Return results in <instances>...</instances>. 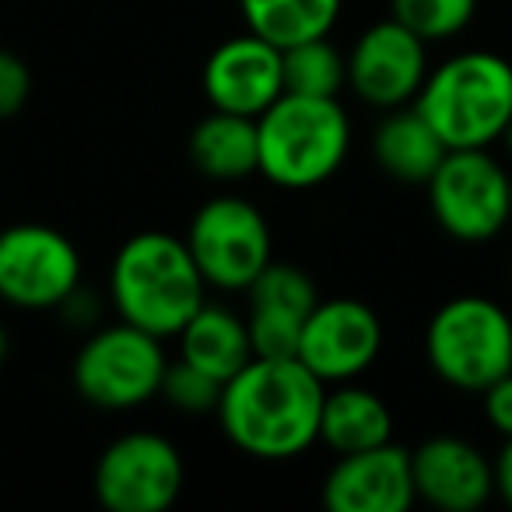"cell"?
Listing matches in <instances>:
<instances>
[{
  "instance_id": "obj_9",
  "label": "cell",
  "mask_w": 512,
  "mask_h": 512,
  "mask_svg": "<svg viewBox=\"0 0 512 512\" xmlns=\"http://www.w3.org/2000/svg\"><path fill=\"white\" fill-rule=\"evenodd\" d=\"M81 253L60 228L22 221L0 232V299L15 309H57L78 295Z\"/></svg>"
},
{
  "instance_id": "obj_3",
  "label": "cell",
  "mask_w": 512,
  "mask_h": 512,
  "mask_svg": "<svg viewBox=\"0 0 512 512\" xmlns=\"http://www.w3.org/2000/svg\"><path fill=\"white\" fill-rule=\"evenodd\" d=\"M260 176L281 190H313L337 176L351 148V123L337 99L285 92L256 116Z\"/></svg>"
},
{
  "instance_id": "obj_11",
  "label": "cell",
  "mask_w": 512,
  "mask_h": 512,
  "mask_svg": "<svg viewBox=\"0 0 512 512\" xmlns=\"http://www.w3.org/2000/svg\"><path fill=\"white\" fill-rule=\"evenodd\" d=\"M425 46V39L397 18L369 25L348 53L351 92L376 109L411 106L428 78Z\"/></svg>"
},
{
  "instance_id": "obj_7",
  "label": "cell",
  "mask_w": 512,
  "mask_h": 512,
  "mask_svg": "<svg viewBox=\"0 0 512 512\" xmlns=\"http://www.w3.org/2000/svg\"><path fill=\"white\" fill-rule=\"evenodd\" d=\"M186 246L207 288L221 292H246L256 274L274 260L271 225L264 211L235 193H221L200 204L186 228Z\"/></svg>"
},
{
  "instance_id": "obj_22",
  "label": "cell",
  "mask_w": 512,
  "mask_h": 512,
  "mask_svg": "<svg viewBox=\"0 0 512 512\" xmlns=\"http://www.w3.org/2000/svg\"><path fill=\"white\" fill-rule=\"evenodd\" d=\"M285 67V92L313 95V99H337L348 85V57L327 36L306 39L281 50Z\"/></svg>"
},
{
  "instance_id": "obj_19",
  "label": "cell",
  "mask_w": 512,
  "mask_h": 512,
  "mask_svg": "<svg viewBox=\"0 0 512 512\" xmlns=\"http://www.w3.org/2000/svg\"><path fill=\"white\" fill-rule=\"evenodd\" d=\"M320 442L337 456L393 442V414L379 393L355 383H334L323 397Z\"/></svg>"
},
{
  "instance_id": "obj_10",
  "label": "cell",
  "mask_w": 512,
  "mask_h": 512,
  "mask_svg": "<svg viewBox=\"0 0 512 512\" xmlns=\"http://www.w3.org/2000/svg\"><path fill=\"white\" fill-rule=\"evenodd\" d=\"M183 456L158 432H127L102 449L92 488L109 512H165L183 491Z\"/></svg>"
},
{
  "instance_id": "obj_18",
  "label": "cell",
  "mask_w": 512,
  "mask_h": 512,
  "mask_svg": "<svg viewBox=\"0 0 512 512\" xmlns=\"http://www.w3.org/2000/svg\"><path fill=\"white\" fill-rule=\"evenodd\" d=\"M190 162L214 183H239L260 172V137L256 120L239 113L211 109L190 134Z\"/></svg>"
},
{
  "instance_id": "obj_23",
  "label": "cell",
  "mask_w": 512,
  "mask_h": 512,
  "mask_svg": "<svg viewBox=\"0 0 512 512\" xmlns=\"http://www.w3.org/2000/svg\"><path fill=\"white\" fill-rule=\"evenodd\" d=\"M390 8V18L407 25L414 36H421L425 43H442L467 29L477 0H390Z\"/></svg>"
},
{
  "instance_id": "obj_8",
  "label": "cell",
  "mask_w": 512,
  "mask_h": 512,
  "mask_svg": "<svg viewBox=\"0 0 512 512\" xmlns=\"http://www.w3.org/2000/svg\"><path fill=\"white\" fill-rule=\"evenodd\" d=\"M428 204L446 235L488 242L512 221V172L488 148H449L428 179Z\"/></svg>"
},
{
  "instance_id": "obj_17",
  "label": "cell",
  "mask_w": 512,
  "mask_h": 512,
  "mask_svg": "<svg viewBox=\"0 0 512 512\" xmlns=\"http://www.w3.org/2000/svg\"><path fill=\"white\" fill-rule=\"evenodd\" d=\"M446 141L418 113V106L386 109V120L372 134V158L390 179L407 186H428L435 169L446 158Z\"/></svg>"
},
{
  "instance_id": "obj_6",
  "label": "cell",
  "mask_w": 512,
  "mask_h": 512,
  "mask_svg": "<svg viewBox=\"0 0 512 512\" xmlns=\"http://www.w3.org/2000/svg\"><path fill=\"white\" fill-rule=\"evenodd\" d=\"M165 358L162 337L120 320L92 334L74 355L71 379L81 400L99 411H134L162 390Z\"/></svg>"
},
{
  "instance_id": "obj_16",
  "label": "cell",
  "mask_w": 512,
  "mask_h": 512,
  "mask_svg": "<svg viewBox=\"0 0 512 512\" xmlns=\"http://www.w3.org/2000/svg\"><path fill=\"white\" fill-rule=\"evenodd\" d=\"M414 491L442 512H474L495 491V463L467 439L435 435L411 449Z\"/></svg>"
},
{
  "instance_id": "obj_14",
  "label": "cell",
  "mask_w": 512,
  "mask_h": 512,
  "mask_svg": "<svg viewBox=\"0 0 512 512\" xmlns=\"http://www.w3.org/2000/svg\"><path fill=\"white\" fill-rule=\"evenodd\" d=\"M204 95L211 109L256 120L285 95L281 50L256 32L225 39L204 64Z\"/></svg>"
},
{
  "instance_id": "obj_15",
  "label": "cell",
  "mask_w": 512,
  "mask_h": 512,
  "mask_svg": "<svg viewBox=\"0 0 512 512\" xmlns=\"http://www.w3.org/2000/svg\"><path fill=\"white\" fill-rule=\"evenodd\" d=\"M249 299V341L260 358H295L302 330L320 295L302 267L271 260L246 288Z\"/></svg>"
},
{
  "instance_id": "obj_28",
  "label": "cell",
  "mask_w": 512,
  "mask_h": 512,
  "mask_svg": "<svg viewBox=\"0 0 512 512\" xmlns=\"http://www.w3.org/2000/svg\"><path fill=\"white\" fill-rule=\"evenodd\" d=\"M4 358H8V330L0 323V365H4Z\"/></svg>"
},
{
  "instance_id": "obj_5",
  "label": "cell",
  "mask_w": 512,
  "mask_h": 512,
  "mask_svg": "<svg viewBox=\"0 0 512 512\" xmlns=\"http://www.w3.org/2000/svg\"><path fill=\"white\" fill-rule=\"evenodd\" d=\"M425 355L442 383L484 393L512 372V316L484 295L449 299L428 320Z\"/></svg>"
},
{
  "instance_id": "obj_29",
  "label": "cell",
  "mask_w": 512,
  "mask_h": 512,
  "mask_svg": "<svg viewBox=\"0 0 512 512\" xmlns=\"http://www.w3.org/2000/svg\"><path fill=\"white\" fill-rule=\"evenodd\" d=\"M498 141H505V151H509V155H512V123L502 130V137H498Z\"/></svg>"
},
{
  "instance_id": "obj_12",
  "label": "cell",
  "mask_w": 512,
  "mask_h": 512,
  "mask_svg": "<svg viewBox=\"0 0 512 512\" xmlns=\"http://www.w3.org/2000/svg\"><path fill=\"white\" fill-rule=\"evenodd\" d=\"M383 351V323L358 299L316 302L302 330L299 355L327 386L358 379Z\"/></svg>"
},
{
  "instance_id": "obj_2",
  "label": "cell",
  "mask_w": 512,
  "mask_h": 512,
  "mask_svg": "<svg viewBox=\"0 0 512 512\" xmlns=\"http://www.w3.org/2000/svg\"><path fill=\"white\" fill-rule=\"evenodd\" d=\"M116 316L155 337H176L207 302V281L186 239L137 232L120 246L109 271Z\"/></svg>"
},
{
  "instance_id": "obj_21",
  "label": "cell",
  "mask_w": 512,
  "mask_h": 512,
  "mask_svg": "<svg viewBox=\"0 0 512 512\" xmlns=\"http://www.w3.org/2000/svg\"><path fill=\"white\" fill-rule=\"evenodd\" d=\"M341 8L344 0H239L246 29L278 50L330 36Z\"/></svg>"
},
{
  "instance_id": "obj_20",
  "label": "cell",
  "mask_w": 512,
  "mask_h": 512,
  "mask_svg": "<svg viewBox=\"0 0 512 512\" xmlns=\"http://www.w3.org/2000/svg\"><path fill=\"white\" fill-rule=\"evenodd\" d=\"M179 341V358L200 365L204 372L218 376L221 383L235 376L239 369H246L253 362V341H249V323L239 313L225 306H204L190 316L183 330L176 334Z\"/></svg>"
},
{
  "instance_id": "obj_26",
  "label": "cell",
  "mask_w": 512,
  "mask_h": 512,
  "mask_svg": "<svg viewBox=\"0 0 512 512\" xmlns=\"http://www.w3.org/2000/svg\"><path fill=\"white\" fill-rule=\"evenodd\" d=\"M481 397H484V418L491 421V428L498 435H505V439H512V372L495 379Z\"/></svg>"
},
{
  "instance_id": "obj_27",
  "label": "cell",
  "mask_w": 512,
  "mask_h": 512,
  "mask_svg": "<svg viewBox=\"0 0 512 512\" xmlns=\"http://www.w3.org/2000/svg\"><path fill=\"white\" fill-rule=\"evenodd\" d=\"M495 491L505 498V505H512V439H505L495 456Z\"/></svg>"
},
{
  "instance_id": "obj_1",
  "label": "cell",
  "mask_w": 512,
  "mask_h": 512,
  "mask_svg": "<svg viewBox=\"0 0 512 512\" xmlns=\"http://www.w3.org/2000/svg\"><path fill=\"white\" fill-rule=\"evenodd\" d=\"M327 383L302 358H260L221 390L218 421L235 449L256 460H292L320 442Z\"/></svg>"
},
{
  "instance_id": "obj_4",
  "label": "cell",
  "mask_w": 512,
  "mask_h": 512,
  "mask_svg": "<svg viewBox=\"0 0 512 512\" xmlns=\"http://www.w3.org/2000/svg\"><path fill=\"white\" fill-rule=\"evenodd\" d=\"M414 106L446 148H488L512 123V64L484 50L456 53L428 71Z\"/></svg>"
},
{
  "instance_id": "obj_24",
  "label": "cell",
  "mask_w": 512,
  "mask_h": 512,
  "mask_svg": "<svg viewBox=\"0 0 512 512\" xmlns=\"http://www.w3.org/2000/svg\"><path fill=\"white\" fill-rule=\"evenodd\" d=\"M221 390H225V383H221L218 376L204 372L200 365L186 362V358H176V362H169V369H165L158 397H165L169 407H176V411H183V414H211V411H218V404H221Z\"/></svg>"
},
{
  "instance_id": "obj_13",
  "label": "cell",
  "mask_w": 512,
  "mask_h": 512,
  "mask_svg": "<svg viewBox=\"0 0 512 512\" xmlns=\"http://www.w3.org/2000/svg\"><path fill=\"white\" fill-rule=\"evenodd\" d=\"M320 498L330 512H407L418 498L411 449L383 442L344 453L323 477Z\"/></svg>"
},
{
  "instance_id": "obj_25",
  "label": "cell",
  "mask_w": 512,
  "mask_h": 512,
  "mask_svg": "<svg viewBox=\"0 0 512 512\" xmlns=\"http://www.w3.org/2000/svg\"><path fill=\"white\" fill-rule=\"evenodd\" d=\"M32 71L18 53L0 50V120H11L29 106Z\"/></svg>"
}]
</instances>
